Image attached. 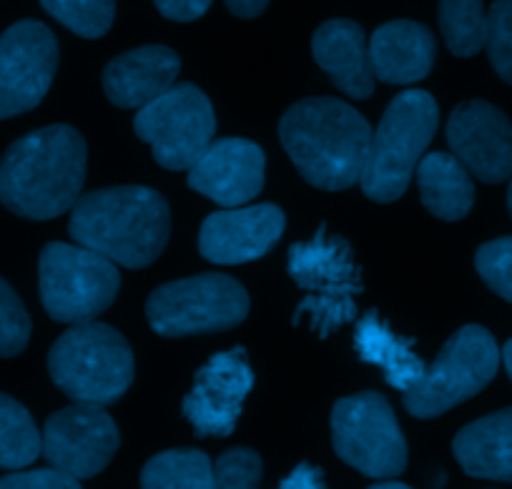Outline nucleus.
Here are the masks:
<instances>
[{
    "mask_svg": "<svg viewBox=\"0 0 512 489\" xmlns=\"http://www.w3.org/2000/svg\"><path fill=\"white\" fill-rule=\"evenodd\" d=\"M41 6L81 38L106 36L116 16V0H41Z\"/></svg>",
    "mask_w": 512,
    "mask_h": 489,
    "instance_id": "nucleus-27",
    "label": "nucleus"
},
{
    "mask_svg": "<svg viewBox=\"0 0 512 489\" xmlns=\"http://www.w3.org/2000/svg\"><path fill=\"white\" fill-rule=\"evenodd\" d=\"M284 211L274 204L214 211L199 231V254L211 264H246L262 259L284 234Z\"/></svg>",
    "mask_w": 512,
    "mask_h": 489,
    "instance_id": "nucleus-16",
    "label": "nucleus"
},
{
    "mask_svg": "<svg viewBox=\"0 0 512 489\" xmlns=\"http://www.w3.org/2000/svg\"><path fill=\"white\" fill-rule=\"evenodd\" d=\"M141 489H214V462L201 449H166L146 462Z\"/></svg>",
    "mask_w": 512,
    "mask_h": 489,
    "instance_id": "nucleus-24",
    "label": "nucleus"
},
{
    "mask_svg": "<svg viewBox=\"0 0 512 489\" xmlns=\"http://www.w3.org/2000/svg\"><path fill=\"white\" fill-rule=\"evenodd\" d=\"M289 276L302 289V301L292 324H307L317 337L327 339L357 316L362 274L352 246L342 236L319 226L317 234L289 249Z\"/></svg>",
    "mask_w": 512,
    "mask_h": 489,
    "instance_id": "nucleus-4",
    "label": "nucleus"
},
{
    "mask_svg": "<svg viewBox=\"0 0 512 489\" xmlns=\"http://www.w3.org/2000/svg\"><path fill=\"white\" fill-rule=\"evenodd\" d=\"M500 359H502V364H505L507 374H510V379H512V339H510V342L505 344V347H502Z\"/></svg>",
    "mask_w": 512,
    "mask_h": 489,
    "instance_id": "nucleus-36",
    "label": "nucleus"
},
{
    "mask_svg": "<svg viewBox=\"0 0 512 489\" xmlns=\"http://www.w3.org/2000/svg\"><path fill=\"white\" fill-rule=\"evenodd\" d=\"M279 489H327V484H324L322 469L309 462H302L299 467L292 469V474L284 479Z\"/></svg>",
    "mask_w": 512,
    "mask_h": 489,
    "instance_id": "nucleus-34",
    "label": "nucleus"
},
{
    "mask_svg": "<svg viewBox=\"0 0 512 489\" xmlns=\"http://www.w3.org/2000/svg\"><path fill=\"white\" fill-rule=\"evenodd\" d=\"M475 266L482 281L512 304V236L482 244L475 254Z\"/></svg>",
    "mask_w": 512,
    "mask_h": 489,
    "instance_id": "nucleus-31",
    "label": "nucleus"
},
{
    "mask_svg": "<svg viewBox=\"0 0 512 489\" xmlns=\"http://www.w3.org/2000/svg\"><path fill=\"white\" fill-rule=\"evenodd\" d=\"M249 314V294L226 274H199L151 291L146 316L166 339L226 332Z\"/></svg>",
    "mask_w": 512,
    "mask_h": 489,
    "instance_id": "nucleus-9",
    "label": "nucleus"
},
{
    "mask_svg": "<svg viewBox=\"0 0 512 489\" xmlns=\"http://www.w3.org/2000/svg\"><path fill=\"white\" fill-rule=\"evenodd\" d=\"M447 143L452 156L485 184H502L512 176V123L492 103H460L447 121Z\"/></svg>",
    "mask_w": 512,
    "mask_h": 489,
    "instance_id": "nucleus-15",
    "label": "nucleus"
},
{
    "mask_svg": "<svg viewBox=\"0 0 512 489\" xmlns=\"http://www.w3.org/2000/svg\"><path fill=\"white\" fill-rule=\"evenodd\" d=\"M279 138L307 184L344 191L362 181L372 126L357 108L337 98H304L284 111Z\"/></svg>",
    "mask_w": 512,
    "mask_h": 489,
    "instance_id": "nucleus-2",
    "label": "nucleus"
},
{
    "mask_svg": "<svg viewBox=\"0 0 512 489\" xmlns=\"http://www.w3.org/2000/svg\"><path fill=\"white\" fill-rule=\"evenodd\" d=\"M134 352L126 337L101 321L73 324L48 352L53 384L73 402H118L134 382Z\"/></svg>",
    "mask_w": 512,
    "mask_h": 489,
    "instance_id": "nucleus-6",
    "label": "nucleus"
},
{
    "mask_svg": "<svg viewBox=\"0 0 512 489\" xmlns=\"http://www.w3.org/2000/svg\"><path fill=\"white\" fill-rule=\"evenodd\" d=\"M262 474V457L254 449H226L214 464V489H259Z\"/></svg>",
    "mask_w": 512,
    "mask_h": 489,
    "instance_id": "nucleus-30",
    "label": "nucleus"
},
{
    "mask_svg": "<svg viewBox=\"0 0 512 489\" xmlns=\"http://www.w3.org/2000/svg\"><path fill=\"white\" fill-rule=\"evenodd\" d=\"M181 71V58L166 46H141L113 58L103 68V91L118 108H144L171 86Z\"/></svg>",
    "mask_w": 512,
    "mask_h": 489,
    "instance_id": "nucleus-18",
    "label": "nucleus"
},
{
    "mask_svg": "<svg viewBox=\"0 0 512 489\" xmlns=\"http://www.w3.org/2000/svg\"><path fill=\"white\" fill-rule=\"evenodd\" d=\"M312 56L347 96L364 101L374 93V73L369 63V43L364 28L349 18H332L312 36Z\"/></svg>",
    "mask_w": 512,
    "mask_h": 489,
    "instance_id": "nucleus-20",
    "label": "nucleus"
},
{
    "mask_svg": "<svg viewBox=\"0 0 512 489\" xmlns=\"http://www.w3.org/2000/svg\"><path fill=\"white\" fill-rule=\"evenodd\" d=\"M487 11L482 0H440V31L452 56L470 58L485 48Z\"/></svg>",
    "mask_w": 512,
    "mask_h": 489,
    "instance_id": "nucleus-26",
    "label": "nucleus"
},
{
    "mask_svg": "<svg viewBox=\"0 0 512 489\" xmlns=\"http://www.w3.org/2000/svg\"><path fill=\"white\" fill-rule=\"evenodd\" d=\"M154 6L159 13L169 21L176 23H191L199 21L206 11L211 8V0H154Z\"/></svg>",
    "mask_w": 512,
    "mask_h": 489,
    "instance_id": "nucleus-33",
    "label": "nucleus"
},
{
    "mask_svg": "<svg viewBox=\"0 0 512 489\" xmlns=\"http://www.w3.org/2000/svg\"><path fill=\"white\" fill-rule=\"evenodd\" d=\"M121 276L116 264L98 251L51 241L38 259L41 304L53 321L86 324L116 301Z\"/></svg>",
    "mask_w": 512,
    "mask_h": 489,
    "instance_id": "nucleus-7",
    "label": "nucleus"
},
{
    "mask_svg": "<svg viewBox=\"0 0 512 489\" xmlns=\"http://www.w3.org/2000/svg\"><path fill=\"white\" fill-rule=\"evenodd\" d=\"M43 439L31 412L8 394H0V469L18 472L41 457Z\"/></svg>",
    "mask_w": 512,
    "mask_h": 489,
    "instance_id": "nucleus-25",
    "label": "nucleus"
},
{
    "mask_svg": "<svg viewBox=\"0 0 512 489\" xmlns=\"http://www.w3.org/2000/svg\"><path fill=\"white\" fill-rule=\"evenodd\" d=\"M500 347L480 324L457 329L425 377L402 392L405 409L417 419H435L480 394L500 369Z\"/></svg>",
    "mask_w": 512,
    "mask_h": 489,
    "instance_id": "nucleus-8",
    "label": "nucleus"
},
{
    "mask_svg": "<svg viewBox=\"0 0 512 489\" xmlns=\"http://www.w3.org/2000/svg\"><path fill=\"white\" fill-rule=\"evenodd\" d=\"M31 329V316L21 296L6 279H0V359L18 357L31 342Z\"/></svg>",
    "mask_w": 512,
    "mask_h": 489,
    "instance_id": "nucleus-28",
    "label": "nucleus"
},
{
    "mask_svg": "<svg viewBox=\"0 0 512 489\" xmlns=\"http://www.w3.org/2000/svg\"><path fill=\"white\" fill-rule=\"evenodd\" d=\"M226 8L234 13L236 18H256L267 11L269 0H224Z\"/></svg>",
    "mask_w": 512,
    "mask_h": 489,
    "instance_id": "nucleus-35",
    "label": "nucleus"
},
{
    "mask_svg": "<svg viewBox=\"0 0 512 489\" xmlns=\"http://www.w3.org/2000/svg\"><path fill=\"white\" fill-rule=\"evenodd\" d=\"M440 123V108L422 88L397 93L372 131L367 166L359 186L377 204H392L410 186Z\"/></svg>",
    "mask_w": 512,
    "mask_h": 489,
    "instance_id": "nucleus-5",
    "label": "nucleus"
},
{
    "mask_svg": "<svg viewBox=\"0 0 512 489\" xmlns=\"http://www.w3.org/2000/svg\"><path fill=\"white\" fill-rule=\"evenodd\" d=\"M41 439V454L48 464L76 479L101 474L121 444L111 414L101 404L86 402H73V407L51 414Z\"/></svg>",
    "mask_w": 512,
    "mask_h": 489,
    "instance_id": "nucleus-13",
    "label": "nucleus"
},
{
    "mask_svg": "<svg viewBox=\"0 0 512 489\" xmlns=\"http://www.w3.org/2000/svg\"><path fill=\"white\" fill-rule=\"evenodd\" d=\"M0 489H81L76 477L61 472L56 467L28 469V472H13L0 477Z\"/></svg>",
    "mask_w": 512,
    "mask_h": 489,
    "instance_id": "nucleus-32",
    "label": "nucleus"
},
{
    "mask_svg": "<svg viewBox=\"0 0 512 489\" xmlns=\"http://www.w3.org/2000/svg\"><path fill=\"white\" fill-rule=\"evenodd\" d=\"M58 71V41L41 21H18L0 36V121L33 111Z\"/></svg>",
    "mask_w": 512,
    "mask_h": 489,
    "instance_id": "nucleus-12",
    "label": "nucleus"
},
{
    "mask_svg": "<svg viewBox=\"0 0 512 489\" xmlns=\"http://www.w3.org/2000/svg\"><path fill=\"white\" fill-rule=\"evenodd\" d=\"M354 349L359 359L384 374L387 384L400 392L415 387L427 372V364L415 352L410 339L400 337L377 311H369L354 326Z\"/></svg>",
    "mask_w": 512,
    "mask_h": 489,
    "instance_id": "nucleus-22",
    "label": "nucleus"
},
{
    "mask_svg": "<svg viewBox=\"0 0 512 489\" xmlns=\"http://www.w3.org/2000/svg\"><path fill=\"white\" fill-rule=\"evenodd\" d=\"M485 48L497 76L512 86V0H495L487 11Z\"/></svg>",
    "mask_w": 512,
    "mask_h": 489,
    "instance_id": "nucleus-29",
    "label": "nucleus"
},
{
    "mask_svg": "<svg viewBox=\"0 0 512 489\" xmlns=\"http://www.w3.org/2000/svg\"><path fill=\"white\" fill-rule=\"evenodd\" d=\"M437 61L435 33L417 21H390L369 38L374 78L392 86L420 83Z\"/></svg>",
    "mask_w": 512,
    "mask_h": 489,
    "instance_id": "nucleus-19",
    "label": "nucleus"
},
{
    "mask_svg": "<svg viewBox=\"0 0 512 489\" xmlns=\"http://www.w3.org/2000/svg\"><path fill=\"white\" fill-rule=\"evenodd\" d=\"M68 234L113 264L144 269L169 244L171 211L164 196L149 186H111L76 201Z\"/></svg>",
    "mask_w": 512,
    "mask_h": 489,
    "instance_id": "nucleus-3",
    "label": "nucleus"
},
{
    "mask_svg": "<svg viewBox=\"0 0 512 489\" xmlns=\"http://www.w3.org/2000/svg\"><path fill=\"white\" fill-rule=\"evenodd\" d=\"M452 452L470 477L512 482V407L462 427Z\"/></svg>",
    "mask_w": 512,
    "mask_h": 489,
    "instance_id": "nucleus-21",
    "label": "nucleus"
},
{
    "mask_svg": "<svg viewBox=\"0 0 512 489\" xmlns=\"http://www.w3.org/2000/svg\"><path fill=\"white\" fill-rule=\"evenodd\" d=\"M507 209H510V216H512V181L510 186H507Z\"/></svg>",
    "mask_w": 512,
    "mask_h": 489,
    "instance_id": "nucleus-38",
    "label": "nucleus"
},
{
    "mask_svg": "<svg viewBox=\"0 0 512 489\" xmlns=\"http://www.w3.org/2000/svg\"><path fill=\"white\" fill-rule=\"evenodd\" d=\"M134 131L149 143L159 166L189 171L214 141L216 116L201 88L194 83H176L164 96L139 108Z\"/></svg>",
    "mask_w": 512,
    "mask_h": 489,
    "instance_id": "nucleus-11",
    "label": "nucleus"
},
{
    "mask_svg": "<svg viewBox=\"0 0 512 489\" xmlns=\"http://www.w3.org/2000/svg\"><path fill=\"white\" fill-rule=\"evenodd\" d=\"M86 141L66 123L38 128L0 158V204L31 221H51L81 199Z\"/></svg>",
    "mask_w": 512,
    "mask_h": 489,
    "instance_id": "nucleus-1",
    "label": "nucleus"
},
{
    "mask_svg": "<svg viewBox=\"0 0 512 489\" xmlns=\"http://www.w3.org/2000/svg\"><path fill=\"white\" fill-rule=\"evenodd\" d=\"M417 186L425 209L442 221L465 219L475 204L470 171L452 153L435 151L422 156L417 166Z\"/></svg>",
    "mask_w": 512,
    "mask_h": 489,
    "instance_id": "nucleus-23",
    "label": "nucleus"
},
{
    "mask_svg": "<svg viewBox=\"0 0 512 489\" xmlns=\"http://www.w3.org/2000/svg\"><path fill=\"white\" fill-rule=\"evenodd\" d=\"M332 444L342 462L372 479H395L407 467L405 434L379 392H359L334 404Z\"/></svg>",
    "mask_w": 512,
    "mask_h": 489,
    "instance_id": "nucleus-10",
    "label": "nucleus"
},
{
    "mask_svg": "<svg viewBox=\"0 0 512 489\" xmlns=\"http://www.w3.org/2000/svg\"><path fill=\"white\" fill-rule=\"evenodd\" d=\"M264 166L267 158L254 141L219 138L189 169V186L224 209H236L264 189Z\"/></svg>",
    "mask_w": 512,
    "mask_h": 489,
    "instance_id": "nucleus-17",
    "label": "nucleus"
},
{
    "mask_svg": "<svg viewBox=\"0 0 512 489\" xmlns=\"http://www.w3.org/2000/svg\"><path fill=\"white\" fill-rule=\"evenodd\" d=\"M367 489H412V487H407V484H402V482H377Z\"/></svg>",
    "mask_w": 512,
    "mask_h": 489,
    "instance_id": "nucleus-37",
    "label": "nucleus"
},
{
    "mask_svg": "<svg viewBox=\"0 0 512 489\" xmlns=\"http://www.w3.org/2000/svg\"><path fill=\"white\" fill-rule=\"evenodd\" d=\"M251 387L254 372L244 349L219 352L196 372L194 387L184 397L181 412L194 427L196 437H229Z\"/></svg>",
    "mask_w": 512,
    "mask_h": 489,
    "instance_id": "nucleus-14",
    "label": "nucleus"
}]
</instances>
